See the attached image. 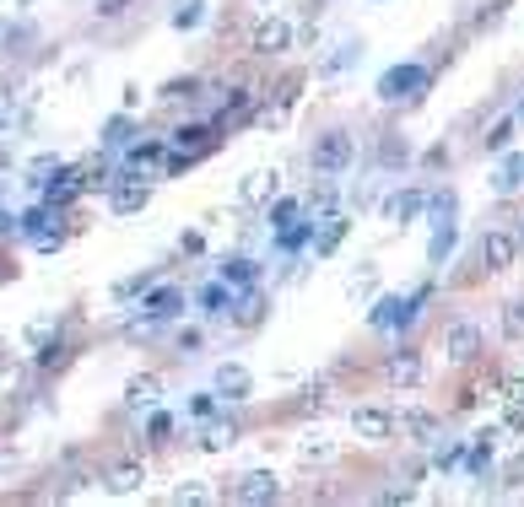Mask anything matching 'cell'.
Here are the masks:
<instances>
[{"label": "cell", "mask_w": 524, "mask_h": 507, "mask_svg": "<svg viewBox=\"0 0 524 507\" xmlns=\"http://www.w3.org/2000/svg\"><path fill=\"white\" fill-rule=\"evenodd\" d=\"M373 286H378V265H362L352 275V297H373Z\"/></svg>", "instance_id": "42"}, {"label": "cell", "mask_w": 524, "mask_h": 507, "mask_svg": "<svg viewBox=\"0 0 524 507\" xmlns=\"http://www.w3.org/2000/svg\"><path fill=\"white\" fill-rule=\"evenodd\" d=\"M438 222H454V189H433V205H427Z\"/></svg>", "instance_id": "44"}, {"label": "cell", "mask_w": 524, "mask_h": 507, "mask_svg": "<svg viewBox=\"0 0 524 507\" xmlns=\"http://www.w3.org/2000/svg\"><path fill=\"white\" fill-rule=\"evenodd\" d=\"M292 38H298V33H292V22H287V17H266V22L254 28L249 49H254L259 59H282V54L292 49Z\"/></svg>", "instance_id": "10"}, {"label": "cell", "mask_w": 524, "mask_h": 507, "mask_svg": "<svg viewBox=\"0 0 524 507\" xmlns=\"http://www.w3.org/2000/svg\"><path fill=\"white\" fill-rule=\"evenodd\" d=\"M352 432H357V443L384 448V443L401 432V421H395V410H384V405H357V410H352Z\"/></svg>", "instance_id": "4"}, {"label": "cell", "mask_w": 524, "mask_h": 507, "mask_svg": "<svg viewBox=\"0 0 524 507\" xmlns=\"http://www.w3.org/2000/svg\"><path fill=\"white\" fill-rule=\"evenodd\" d=\"M0 368H6V340H0Z\"/></svg>", "instance_id": "51"}, {"label": "cell", "mask_w": 524, "mask_h": 507, "mask_svg": "<svg viewBox=\"0 0 524 507\" xmlns=\"http://www.w3.org/2000/svg\"><path fill=\"white\" fill-rule=\"evenodd\" d=\"M395 421H401V432H406L411 443H433V432H438V416L433 410H401Z\"/></svg>", "instance_id": "24"}, {"label": "cell", "mask_w": 524, "mask_h": 507, "mask_svg": "<svg viewBox=\"0 0 524 507\" xmlns=\"http://www.w3.org/2000/svg\"><path fill=\"white\" fill-rule=\"evenodd\" d=\"M503 486H508V491H524V454H519V459H508V470H503Z\"/></svg>", "instance_id": "46"}, {"label": "cell", "mask_w": 524, "mask_h": 507, "mask_svg": "<svg viewBox=\"0 0 524 507\" xmlns=\"http://www.w3.org/2000/svg\"><path fill=\"white\" fill-rule=\"evenodd\" d=\"M206 496H211L206 486H179V491H173V502H206Z\"/></svg>", "instance_id": "48"}, {"label": "cell", "mask_w": 524, "mask_h": 507, "mask_svg": "<svg viewBox=\"0 0 524 507\" xmlns=\"http://www.w3.org/2000/svg\"><path fill=\"white\" fill-rule=\"evenodd\" d=\"M454 243H460V233H454V222H438V233H433V243H427V265H449Z\"/></svg>", "instance_id": "29"}, {"label": "cell", "mask_w": 524, "mask_h": 507, "mask_svg": "<svg viewBox=\"0 0 524 507\" xmlns=\"http://www.w3.org/2000/svg\"><path fill=\"white\" fill-rule=\"evenodd\" d=\"M103 486H108L114 496L141 491V486H147V464H136V459H119V464H108V470H103Z\"/></svg>", "instance_id": "17"}, {"label": "cell", "mask_w": 524, "mask_h": 507, "mask_svg": "<svg viewBox=\"0 0 524 507\" xmlns=\"http://www.w3.org/2000/svg\"><path fill=\"white\" fill-rule=\"evenodd\" d=\"M233 297H238V292H233V286L217 275V281H211V286H206V292L195 297V303H201V313H206V319H222V313H233Z\"/></svg>", "instance_id": "23"}, {"label": "cell", "mask_w": 524, "mask_h": 507, "mask_svg": "<svg viewBox=\"0 0 524 507\" xmlns=\"http://www.w3.org/2000/svg\"><path fill=\"white\" fill-rule=\"evenodd\" d=\"M303 216V200H292V194H276L271 205H266V222H271V233H282V227H292Z\"/></svg>", "instance_id": "27"}, {"label": "cell", "mask_w": 524, "mask_h": 507, "mask_svg": "<svg viewBox=\"0 0 524 507\" xmlns=\"http://www.w3.org/2000/svg\"><path fill=\"white\" fill-rule=\"evenodd\" d=\"M513 114H519V119H524V98H519V108H513Z\"/></svg>", "instance_id": "52"}, {"label": "cell", "mask_w": 524, "mask_h": 507, "mask_svg": "<svg viewBox=\"0 0 524 507\" xmlns=\"http://www.w3.org/2000/svg\"><path fill=\"white\" fill-rule=\"evenodd\" d=\"M147 438H152V443H168V438H173V416H168V410H152V416H147Z\"/></svg>", "instance_id": "39"}, {"label": "cell", "mask_w": 524, "mask_h": 507, "mask_svg": "<svg viewBox=\"0 0 524 507\" xmlns=\"http://www.w3.org/2000/svg\"><path fill=\"white\" fill-rule=\"evenodd\" d=\"M487 351V329L476 319H449L443 324V356L454 361V368H465V361H476Z\"/></svg>", "instance_id": "3"}, {"label": "cell", "mask_w": 524, "mask_h": 507, "mask_svg": "<svg viewBox=\"0 0 524 507\" xmlns=\"http://www.w3.org/2000/svg\"><path fill=\"white\" fill-rule=\"evenodd\" d=\"M519 238H524V227H519Z\"/></svg>", "instance_id": "55"}, {"label": "cell", "mask_w": 524, "mask_h": 507, "mask_svg": "<svg viewBox=\"0 0 524 507\" xmlns=\"http://www.w3.org/2000/svg\"><path fill=\"white\" fill-rule=\"evenodd\" d=\"M227 496L243 502V507H259V502H276L282 496V480H276V470H243Z\"/></svg>", "instance_id": "7"}, {"label": "cell", "mask_w": 524, "mask_h": 507, "mask_svg": "<svg viewBox=\"0 0 524 507\" xmlns=\"http://www.w3.org/2000/svg\"><path fill=\"white\" fill-rule=\"evenodd\" d=\"M130 12V0H98V17L108 22V17H124Z\"/></svg>", "instance_id": "47"}, {"label": "cell", "mask_w": 524, "mask_h": 507, "mask_svg": "<svg viewBox=\"0 0 524 507\" xmlns=\"http://www.w3.org/2000/svg\"><path fill=\"white\" fill-rule=\"evenodd\" d=\"M324 400H330V384H308V389H303V400H292V410H298V416H308V410L319 416V410H324Z\"/></svg>", "instance_id": "36"}, {"label": "cell", "mask_w": 524, "mask_h": 507, "mask_svg": "<svg viewBox=\"0 0 524 507\" xmlns=\"http://www.w3.org/2000/svg\"><path fill=\"white\" fill-rule=\"evenodd\" d=\"M49 340H60V324H54V319H38V324H28V345H33V351H44Z\"/></svg>", "instance_id": "37"}, {"label": "cell", "mask_w": 524, "mask_h": 507, "mask_svg": "<svg viewBox=\"0 0 524 507\" xmlns=\"http://www.w3.org/2000/svg\"><path fill=\"white\" fill-rule=\"evenodd\" d=\"M378 157H384V168H395V162H406V157H411V147H406V140H395V135H389L384 147H378Z\"/></svg>", "instance_id": "43"}, {"label": "cell", "mask_w": 524, "mask_h": 507, "mask_svg": "<svg viewBox=\"0 0 524 507\" xmlns=\"http://www.w3.org/2000/svg\"><path fill=\"white\" fill-rule=\"evenodd\" d=\"M427 87H433V70L417 65V59H406V65H389L373 92H378V103H422Z\"/></svg>", "instance_id": "1"}, {"label": "cell", "mask_w": 524, "mask_h": 507, "mask_svg": "<svg viewBox=\"0 0 524 507\" xmlns=\"http://www.w3.org/2000/svg\"><path fill=\"white\" fill-rule=\"evenodd\" d=\"M0 130H6V124H0Z\"/></svg>", "instance_id": "56"}, {"label": "cell", "mask_w": 524, "mask_h": 507, "mask_svg": "<svg viewBox=\"0 0 524 507\" xmlns=\"http://www.w3.org/2000/svg\"><path fill=\"white\" fill-rule=\"evenodd\" d=\"M433 205V189H422V184H406V189H395V194H389L384 200V222L389 227H411L417 222V216Z\"/></svg>", "instance_id": "6"}, {"label": "cell", "mask_w": 524, "mask_h": 507, "mask_svg": "<svg viewBox=\"0 0 524 507\" xmlns=\"http://www.w3.org/2000/svg\"><path fill=\"white\" fill-rule=\"evenodd\" d=\"M0 200H6V184H0Z\"/></svg>", "instance_id": "53"}, {"label": "cell", "mask_w": 524, "mask_h": 507, "mask_svg": "<svg viewBox=\"0 0 524 507\" xmlns=\"http://www.w3.org/2000/svg\"><path fill=\"white\" fill-rule=\"evenodd\" d=\"M147 286H152V275H124V281L114 286V303H130V297H141Z\"/></svg>", "instance_id": "40"}, {"label": "cell", "mask_w": 524, "mask_h": 507, "mask_svg": "<svg viewBox=\"0 0 524 507\" xmlns=\"http://www.w3.org/2000/svg\"><path fill=\"white\" fill-rule=\"evenodd\" d=\"M152 205V184L141 173H124L108 184V216H141Z\"/></svg>", "instance_id": "5"}, {"label": "cell", "mask_w": 524, "mask_h": 507, "mask_svg": "<svg viewBox=\"0 0 524 507\" xmlns=\"http://www.w3.org/2000/svg\"><path fill=\"white\" fill-rule=\"evenodd\" d=\"M217 405H222V394H217V389H211V394H195V400H189V421H211V416H217Z\"/></svg>", "instance_id": "38"}, {"label": "cell", "mask_w": 524, "mask_h": 507, "mask_svg": "<svg viewBox=\"0 0 524 507\" xmlns=\"http://www.w3.org/2000/svg\"><path fill=\"white\" fill-rule=\"evenodd\" d=\"M357 162V135L352 130H324V135H314V147H308V168L314 173H346Z\"/></svg>", "instance_id": "2"}, {"label": "cell", "mask_w": 524, "mask_h": 507, "mask_svg": "<svg viewBox=\"0 0 524 507\" xmlns=\"http://www.w3.org/2000/svg\"><path fill=\"white\" fill-rule=\"evenodd\" d=\"M157 98H163V103H179V98L189 103V98H201V76H179V82H168Z\"/></svg>", "instance_id": "35"}, {"label": "cell", "mask_w": 524, "mask_h": 507, "mask_svg": "<svg viewBox=\"0 0 524 507\" xmlns=\"http://www.w3.org/2000/svg\"><path fill=\"white\" fill-rule=\"evenodd\" d=\"M157 400H163V378L157 373H136V378L124 384V405L130 410H152Z\"/></svg>", "instance_id": "21"}, {"label": "cell", "mask_w": 524, "mask_h": 507, "mask_svg": "<svg viewBox=\"0 0 524 507\" xmlns=\"http://www.w3.org/2000/svg\"><path fill=\"white\" fill-rule=\"evenodd\" d=\"M217 275L243 292V286H259V259H249V254H227V259H217Z\"/></svg>", "instance_id": "20"}, {"label": "cell", "mask_w": 524, "mask_h": 507, "mask_svg": "<svg viewBox=\"0 0 524 507\" xmlns=\"http://www.w3.org/2000/svg\"><path fill=\"white\" fill-rule=\"evenodd\" d=\"M378 373H384L389 389H417V384H422V356H417V351H395Z\"/></svg>", "instance_id": "16"}, {"label": "cell", "mask_w": 524, "mask_h": 507, "mask_svg": "<svg viewBox=\"0 0 524 507\" xmlns=\"http://www.w3.org/2000/svg\"><path fill=\"white\" fill-rule=\"evenodd\" d=\"M303 210H308V216H330V210H336V173H319V178L308 184Z\"/></svg>", "instance_id": "22"}, {"label": "cell", "mask_w": 524, "mask_h": 507, "mask_svg": "<svg viewBox=\"0 0 524 507\" xmlns=\"http://www.w3.org/2000/svg\"><path fill=\"white\" fill-rule=\"evenodd\" d=\"M352 233L346 222V210H330V216H319V227H314V259H330L341 249V238Z\"/></svg>", "instance_id": "15"}, {"label": "cell", "mask_w": 524, "mask_h": 507, "mask_svg": "<svg viewBox=\"0 0 524 507\" xmlns=\"http://www.w3.org/2000/svg\"><path fill=\"white\" fill-rule=\"evenodd\" d=\"M276 194H282V168H254L238 184V205H249V210H266Z\"/></svg>", "instance_id": "9"}, {"label": "cell", "mask_w": 524, "mask_h": 507, "mask_svg": "<svg viewBox=\"0 0 524 507\" xmlns=\"http://www.w3.org/2000/svg\"><path fill=\"white\" fill-rule=\"evenodd\" d=\"M233 443H238V421H217V416H211L206 432H201V448H206V454H222V448H233Z\"/></svg>", "instance_id": "25"}, {"label": "cell", "mask_w": 524, "mask_h": 507, "mask_svg": "<svg viewBox=\"0 0 524 507\" xmlns=\"http://www.w3.org/2000/svg\"><path fill=\"white\" fill-rule=\"evenodd\" d=\"M189 308V297H184V286H173V281H163V286H147V297H141V313L152 319V324H163V319H179Z\"/></svg>", "instance_id": "12"}, {"label": "cell", "mask_w": 524, "mask_h": 507, "mask_svg": "<svg viewBox=\"0 0 524 507\" xmlns=\"http://www.w3.org/2000/svg\"><path fill=\"white\" fill-rule=\"evenodd\" d=\"M465 464V438H454V443H443V448H433V470L443 475V470H460Z\"/></svg>", "instance_id": "32"}, {"label": "cell", "mask_w": 524, "mask_h": 507, "mask_svg": "<svg viewBox=\"0 0 524 507\" xmlns=\"http://www.w3.org/2000/svg\"><path fill=\"white\" fill-rule=\"evenodd\" d=\"M168 135H152V140H130L124 147V173H147V168H163L168 162Z\"/></svg>", "instance_id": "14"}, {"label": "cell", "mask_w": 524, "mask_h": 507, "mask_svg": "<svg viewBox=\"0 0 524 507\" xmlns=\"http://www.w3.org/2000/svg\"><path fill=\"white\" fill-rule=\"evenodd\" d=\"M427 303V286L417 297H384V303H373V313H368V324L373 329H406L411 319H417V308Z\"/></svg>", "instance_id": "11"}, {"label": "cell", "mask_w": 524, "mask_h": 507, "mask_svg": "<svg viewBox=\"0 0 524 507\" xmlns=\"http://www.w3.org/2000/svg\"><path fill=\"white\" fill-rule=\"evenodd\" d=\"M124 140H130V119H124V114H114V119L103 124V147H124Z\"/></svg>", "instance_id": "41"}, {"label": "cell", "mask_w": 524, "mask_h": 507, "mask_svg": "<svg viewBox=\"0 0 524 507\" xmlns=\"http://www.w3.org/2000/svg\"><path fill=\"white\" fill-rule=\"evenodd\" d=\"M22 227V216H12V210H0V238H6V233H17Z\"/></svg>", "instance_id": "49"}, {"label": "cell", "mask_w": 524, "mask_h": 507, "mask_svg": "<svg viewBox=\"0 0 524 507\" xmlns=\"http://www.w3.org/2000/svg\"><path fill=\"white\" fill-rule=\"evenodd\" d=\"M76 178H82V189L108 184V157H87V162H76Z\"/></svg>", "instance_id": "34"}, {"label": "cell", "mask_w": 524, "mask_h": 507, "mask_svg": "<svg viewBox=\"0 0 524 507\" xmlns=\"http://www.w3.org/2000/svg\"><path fill=\"white\" fill-rule=\"evenodd\" d=\"M492 189L508 200L513 189H524V152H513V157H503V168L492 173Z\"/></svg>", "instance_id": "26"}, {"label": "cell", "mask_w": 524, "mask_h": 507, "mask_svg": "<svg viewBox=\"0 0 524 507\" xmlns=\"http://www.w3.org/2000/svg\"><path fill=\"white\" fill-rule=\"evenodd\" d=\"M513 130H519V114H508V119H497L487 135H481V147L487 152H508V140H513Z\"/></svg>", "instance_id": "31"}, {"label": "cell", "mask_w": 524, "mask_h": 507, "mask_svg": "<svg viewBox=\"0 0 524 507\" xmlns=\"http://www.w3.org/2000/svg\"><path fill=\"white\" fill-rule=\"evenodd\" d=\"M503 340H524V297L503 303Z\"/></svg>", "instance_id": "33"}, {"label": "cell", "mask_w": 524, "mask_h": 507, "mask_svg": "<svg viewBox=\"0 0 524 507\" xmlns=\"http://www.w3.org/2000/svg\"><path fill=\"white\" fill-rule=\"evenodd\" d=\"M211 389H217L227 405H249V400H254V373L243 368V361H222L217 378H211Z\"/></svg>", "instance_id": "13"}, {"label": "cell", "mask_w": 524, "mask_h": 507, "mask_svg": "<svg viewBox=\"0 0 524 507\" xmlns=\"http://www.w3.org/2000/svg\"><path fill=\"white\" fill-rule=\"evenodd\" d=\"M238 329H254L259 319H266V292H259V286H243V292L233 297V313H227Z\"/></svg>", "instance_id": "19"}, {"label": "cell", "mask_w": 524, "mask_h": 507, "mask_svg": "<svg viewBox=\"0 0 524 507\" xmlns=\"http://www.w3.org/2000/svg\"><path fill=\"white\" fill-rule=\"evenodd\" d=\"M201 345V329H179V351H195Z\"/></svg>", "instance_id": "50"}, {"label": "cell", "mask_w": 524, "mask_h": 507, "mask_svg": "<svg viewBox=\"0 0 524 507\" xmlns=\"http://www.w3.org/2000/svg\"><path fill=\"white\" fill-rule=\"evenodd\" d=\"M503 432L524 438V400H508V410H503Z\"/></svg>", "instance_id": "45"}, {"label": "cell", "mask_w": 524, "mask_h": 507, "mask_svg": "<svg viewBox=\"0 0 524 507\" xmlns=\"http://www.w3.org/2000/svg\"><path fill=\"white\" fill-rule=\"evenodd\" d=\"M357 54H362V44H357V38H346V44H336L330 54H324V59H319V76H341V70H346V65H352Z\"/></svg>", "instance_id": "28"}, {"label": "cell", "mask_w": 524, "mask_h": 507, "mask_svg": "<svg viewBox=\"0 0 524 507\" xmlns=\"http://www.w3.org/2000/svg\"><path fill=\"white\" fill-rule=\"evenodd\" d=\"M368 6H384V0H368Z\"/></svg>", "instance_id": "54"}, {"label": "cell", "mask_w": 524, "mask_h": 507, "mask_svg": "<svg viewBox=\"0 0 524 507\" xmlns=\"http://www.w3.org/2000/svg\"><path fill=\"white\" fill-rule=\"evenodd\" d=\"M492 448H497V432H492V426L476 432V438H465V475H471V480H481V475L492 470Z\"/></svg>", "instance_id": "18"}, {"label": "cell", "mask_w": 524, "mask_h": 507, "mask_svg": "<svg viewBox=\"0 0 524 507\" xmlns=\"http://www.w3.org/2000/svg\"><path fill=\"white\" fill-rule=\"evenodd\" d=\"M201 22H206V0H179V6H173V28L179 33H195Z\"/></svg>", "instance_id": "30"}, {"label": "cell", "mask_w": 524, "mask_h": 507, "mask_svg": "<svg viewBox=\"0 0 524 507\" xmlns=\"http://www.w3.org/2000/svg\"><path fill=\"white\" fill-rule=\"evenodd\" d=\"M519 249H524V238H519V233H508V227H492V233H481V243H476V259H481L487 270H508V265L519 259Z\"/></svg>", "instance_id": "8"}]
</instances>
